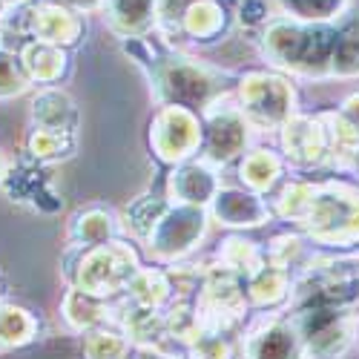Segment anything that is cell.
Masks as SVG:
<instances>
[{
	"label": "cell",
	"instance_id": "6da1fadb",
	"mask_svg": "<svg viewBox=\"0 0 359 359\" xmlns=\"http://www.w3.org/2000/svg\"><path fill=\"white\" fill-rule=\"evenodd\" d=\"M264 57L276 69L299 78H334L337 23H302L276 15L259 32Z\"/></svg>",
	"mask_w": 359,
	"mask_h": 359
},
{
	"label": "cell",
	"instance_id": "7a4b0ae2",
	"mask_svg": "<svg viewBox=\"0 0 359 359\" xmlns=\"http://www.w3.org/2000/svg\"><path fill=\"white\" fill-rule=\"evenodd\" d=\"M141 271L138 256L124 242H107L98 248H75L69 245L64 256V276L72 287H81L93 296L112 299L127 293L133 276Z\"/></svg>",
	"mask_w": 359,
	"mask_h": 359
},
{
	"label": "cell",
	"instance_id": "3957f363",
	"mask_svg": "<svg viewBox=\"0 0 359 359\" xmlns=\"http://www.w3.org/2000/svg\"><path fill=\"white\" fill-rule=\"evenodd\" d=\"M149 81H153L161 107H184L193 112H204L216 98H222V75L178 49H167Z\"/></svg>",
	"mask_w": 359,
	"mask_h": 359
},
{
	"label": "cell",
	"instance_id": "277c9868",
	"mask_svg": "<svg viewBox=\"0 0 359 359\" xmlns=\"http://www.w3.org/2000/svg\"><path fill=\"white\" fill-rule=\"evenodd\" d=\"M311 242L325 248L359 245V187L345 182L316 184V198L308 219L299 224Z\"/></svg>",
	"mask_w": 359,
	"mask_h": 359
},
{
	"label": "cell",
	"instance_id": "5b68a950",
	"mask_svg": "<svg viewBox=\"0 0 359 359\" xmlns=\"http://www.w3.org/2000/svg\"><path fill=\"white\" fill-rule=\"evenodd\" d=\"M236 104L253 130L271 133L282 130L296 115V89L279 72L253 69L238 78Z\"/></svg>",
	"mask_w": 359,
	"mask_h": 359
},
{
	"label": "cell",
	"instance_id": "8992f818",
	"mask_svg": "<svg viewBox=\"0 0 359 359\" xmlns=\"http://www.w3.org/2000/svg\"><path fill=\"white\" fill-rule=\"evenodd\" d=\"M210 227V213L204 207H187V204H172L167 213L158 219L153 233L147 236V253L161 264H175L184 256H190L207 236Z\"/></svg>",
	"mask_w": 359,
	"mask_h": 359
},
{
	"label": "cell",
	"instance_id": "52a82bcc",
	"mask_svg": "<svg viewBox=\"0 0 359 359\" xmlns=\"http://www.w3.org/2000/svg\"><path fill=\"white\" fill-rule=\"evenodd\" d=\"M9 15H15V32L26 41H43L61 49L78 46L86 32L83 12L67 6L64 0H32L20 9H9Z\"/></svg>",
	"mask_w": 359,
	"mask_h": 359
},
{
	"label": "cell",
	"instance_id": "ba28073f",
	"mask_svg": "<svg viewBox=\"0 0 359 359\" xmlns=\"http://www.w3.org/2000/svg\"><path fill=\"white\" fill-rule=\"evenodd\" d=\"M201 124H204V144L198 158H204L213 167H224L245 156L253 127L248 124L242 109H238L236 98H227V95L216 98L201 112Z\"/></svg>",
	"mask_w": 359,
	"mask_h": 359
},
{
	"label": "cell",
	"instance_id": "9c48e42d",
	"mask_svg": "<svg viewBox=\"0 0 359 359\" xmlns=\"http://www.w3.org/2000/svg\"><path fill=\"white\" fill-rule=\"evenodd\" d=\"M245 308H248V293L242 287V276H236L222 264L210 267L204 273L196 296V311H198L204 334L230 331L236 322H242Z\"/></svg>",
	"mask_w": 359,
	"mask_h": 359
},
{
	"label": "cell",
	"instance_id": "30bf717a",
	"mask_svg": "<svg viewBox=\"0 0 359 359\" xmlns=\"http://www.w3.org/2000/svg\"><path fill=\"white\" fill-rule=\"evenodd\" d=\"M204 124L201 115L184 107H161L149 124V147L164 164H184L201 156Z\"/></svg>",
	"mask_w": 359,
	"mask_h": 359
},
{
	"label": "cell",
	"instance_id": "8fae6325",
	"mask_svg": "<svg viewBox=\"0 0 359 359\" xmlns=\"http://www.w3.org/2000/svg\"><path fill=\"white\" fill-rule=\"evenodd\" d=\"M302 339L308 359H339L356 334V322L348 311H325V308H302L293 322Z\"/></svg>",
	"mask_w": 359,
	"mask_h": 359
},
{
	"label": "cell",
	"instance_id": "7c38bea8",
	"mask_svg": "<svg viewBox=\"0 0 359 359\" xmlns=\"http://www.w3.org/2000/svg\"><path fill=\"white\" fill-rule=\"evenodd\" d=\"M0 187H4L12 204L29 207V210H38V213H61L64 207L61 190L55 187L49 167L38 164L29 156H23L18 164H9V172Z\"/></svg>",
	"mask_w": 359,
	"mask_h": 359
},
{
	"label": "cell",
	"instance_id": "4fadbf2b",
	"mask_svg": "<svg viewBox=\"0 0 359 359\" xmlns=\"http://www.w3.org/2000/svg\"><path fill=\"white\" fill-rule=\"evenodd\" d=\"M279 141L285 158L299 170L319 167L331 158V138L319 115H293L279 130Z\"/></svg>",
	"mask_w": 359,
	"mask_h": 359
},
{
	"label": "cell",
	"instance_id": "5bb4252c",
	"mask_svg": "<svg viewBox=\"0 0 359 359\" xmlns=\"http://www.w3.org/2000/svg\"><path fill=\"white\" fill-rule=\"evenodd\" d=\"M222 190V175L219 167L207 164L204 158H193L172 167L167 178V196L172 204H187V207H210L213 198Z\"/></svg>",
	"mask_w": 359,
	"mask_h": 359
},
{
	"label": "cell",
	"instance_id": "9a60e30c",
	"mask_svg": "<svg viewBox=\"0 0 359 359\" xmlns=\"http://www.w3.org/2000/svg\"><path fill=\"white\" fill-rule=\"evenodd\" d=\"M222 227H262L264 222H271L273 210L259 193L248 190V187H222L219 196L213 198V204L207 207Z\"/></svg>",
	"mask_w": 359,
	"mask_h": 359
},
{
	"label": "cell",
	"instance_id": "2e32d148",
	"mask_svg": "<svg viewBox=\"0 0 359 359\" xmlns=\"http://www.w3.org/2000/svg\"><path fill=\"white\" fill-rule=\"evenodd\" d=\"M233 23V9L224 0H193L178 20V41L210 46L230 32Z\"/></svg>",
	"mask_w": 359,
	"mask_h": 359
},
{
	"label": "cell",
	"instance_id": "e0dca14e",
	"mask_svg": "<svg viewBox=\"0 0 359 359\" xmlns=\"http://www.w3.org/2000/svg\"><path fill=\"white\" fill-rule=\"evenodd\" d=\"M101 9L107 26L121 41L153 35L158 26V0H104Z\"/></svg>",
	"mask_w": 359,
	"mask_h": 359
},
{
	"label": "cell",
	"instance_id": "ac0fdd59",
	"mask_svg": "<svg viewBox=\"0 0 359 359\" xmlns=\"http://www.w3.org/2000/svg\"><path fill=\"white\" fill-rule=\"evenodd\" d=\"M78 121H81L78 107L64 89L46 86L35 95V101H32V127L78 135Z\"/></svg>",
	"mask_w": 359,
	"mask_h": 359
},
{
	"label": "cell",
	"instance_id": "d6986e66",
	"mask_svg": "<svg viewBox=\"0 0 359 359\" xmlns=\"http://www.w3.org/2000/svg\"><path fill=\"white\" fill-rule=\"evenodd\" d=\"M299 345H302V339H299L296 327L290 322L273 319L250 334L245 353L248 359H296Z\"/></svg>",
	"mask_w": 359,
	"mask_h": 359
},
{
	"label": "cell",
	"instance_id": "ffe728a7",
	"mask_svg": "<svg viewBox=\"0 0 359 359\" xmlns=\"http://www.w3.org/2000/svg\"><path fill=\"white\" fill-rule=\"evenodd\" d=\"M20 61H23V69L29 75L32 83H57L67 69H69V55L67 49L55 46V43H43V41H23L20 46Z\"/></svg>",
	"mask_w": 359,
	"mask_h": 359
},
{
	"label": "cell",
	"instance_id": "44dd1931",
	"mask_svg": "<svg viewBox=\"0 0 359 359\" xmlns=\"http://www.w3.org/2000/svg\"><path fill=\"white\" fill-rule=\"evenodd\" d=\"M61 313H64V319H67V325L72 327V331L93 334V331H98V327H104L109 322L112 308L101 296H93V293H86L81 287H69L64 302H61Z\"/></svg>",
	"mask_w": 359,
	"mask_h": 359
},
{
	"label": "cell",
	"instance_id": "7402d4cb",
	"mask_svg": "<svg viewBox=\"0 0 359 359\" xmlns=\"http://www.w3.org/2000/svg\"><path fill=\"white\" fill-rule=\"evenodd\" d=\"M285 172V161L273 153V149H250V153L242 156L238 161V178L242 184L259 196L264 193H273L276 184H282V175Z\"/></svg>",
	"mask_w": 359,
	"mask_h": 359
},
{
	"label": "cell",
	"instance_id": "603a6c76",
	"mask_svg": "<svg viewBox=\"0 0 359 359\" xmlns=\"http://www.w3.org/2000/svg\"><path fill=\"white\" fill-rule=\"evenodd\" d=\"M118 230H121V219L115 213L104 210V207H89V210L78 213L69 224V245L75 248H98L107 242H115Z\"/></svg>",
	"mask_w": 359,
	"mask_h": 359
},
{
	"label": "cell",
	"instance_id": "cb8c5ba5",
	"mask_svg": "<svg viewBox=\"0 0 359 359\" xmlns=\"http://www.w3.org/2000/svg\"><path fill=\"white\" fill-rule=\"evenodd\" d=\"M334 78L359 75V6H351L337 20V46H334Z\"/></svg>",
	"mask_w": 359,
	"mask_h": 359
},
{
	"label": "cell",
	"instance_id": "d4e9b609",
	"mask_svg": "<svg viewBox=\"0 0 359 359\" xmlns=\"http://www.w3.org/2000/svg\"><path fill=\"white\" fill-rule=\"evenodd\" d=\"M121 325H124V337L135 345H149L158 348L161 337H167V313L153 311V308H141L135 302H127L121 308Z\"/></svg>",
	"mask_w": 359,
	"mask_h": 359
},
{
	"label": "cell",
	"instance_id": "484cf974",
	"mask_svg": "<svg viewBox=\"0 0 359 359\" xmlns=\"http://www.w3.org/2000/svg\"><path fill=\"white\" fill-rule=\"evenodd\" d=\"M290 290H293L290 273L279 271V267H273V264L259 267L253 276H248V285H245L248 302L256 305V308H276V305H282L285 299L290 296Z\"/></svg>",
	"mask_w": 359,
	"mask_h": 359
},
{
	"label": "cell",
	"instance_id": "4316f807",
	"mask_svg": "<svg viewBox=\"0 0 359 359\" xmlns=\"http://www.w3.org/2000/svg\"><path fill=\"white\" fill-rule=\"evenodd\" d=\"M127 296H130V302H135V305H141V308L161 311L175 293H172V285H170L167 271H156V267H141V271L133 276L130 287H127Z\"/></svg>",
	"mask_w": 359,
	"mask_h": 359
},
{
	"label": "cell",
	"instance_id": "83f0119b",
	"mask_svg": "<svg viewBox=\"0 0 359 359\" xmlns=\"http://www.w3.org/2000/svg\"><path fill=\"white\" fill-rule=\"evenodd\" d=\"M219 264L227 267V271H233L236 276L248 279L259 271V267L267 264V259H264V250L256 242H250V238L227 236L222 242V248H219Z\"/></svg>",
	"mask_w": 359,
	"mask_h": 359
},
{
	"label": "cell",
	"instance_id": "f1b7e54d",
	"mask_svg": "<svg viewBox=\"0 0 359 359\" xmlns=\"http://www.w3.org/2000/svg\"><path fill=\"white\" fill-rule=\"evenodd\" d=\"M282 18L302 23H337L348 9L351 0H273Z\"/></svg>",
	"mask_w": 359,
	"mask_h": 359
},
{
	"label": "cell",
	"instance_id": "f546056e",
	"mask_svg": "<svg viewBox=\"0 0 359 359\" xmlns=\"http://www.w3.org/2000/svg\"><path fill=\"white\" fill-rule=\"evenodd\" d=\"M75 138L78 135H69V133H52V130L32 127V133H29V138H26V156L35 158L43 167H52L57 161L72 158Z\"/></svg>",
	"mask_w": 359,
	"mask_h": 359
},
{
	"label": "cell",
	"instance_id": "4dcf8cb0",
	"mask_svg": "<svg viewBox=\"0 0 359 359\" xmlns=\"http://www.w3.org/2000/svg\"><path fill=\"white\" fill-rule=\"evenodd\" d=\"M316 198V184L313 182H299V178H293V182H282L276 198H273V207L271 210L285 219V222H296L302 224L311 213V204Z\"/></svg>",
	"mask_w": 359,
	"mask_h": 359
},
{
	"label": "cell",
	"instance_id": "1f68e13d",
	"mask_svg": "<svg viewBox=\"0 0 359 359\" xmlns=\"http://www.w3.org/2000/svg\"><path fill=\"white\" fill-rule=\"evenodd\" d=\"M38 337V319L12 302H0V348H18Z\"/></svg>",
	"mask_w": 359,
	"mask_h": 359
},
{
	"label": "cell",
	"instance_id": "d6a6232c",
	"mask_svg": "<svg viewBox=\"0 0 359 359\" xmlns=\"http://www.w3.org/2000/svg\"><path fill=\"white\" fill-rule=\"evenodd\" d=\"M167 207H170V198H158V196H138L127 210L121 216V227L141 238V242H147V236L153 233V227L158 224V219L167 213Z\"/></svg>",
	"mask_w": 359,
	"mask_h": 359
},
{
	"label": "cell",
	"instance_id": "836d02e7",
	"mask_svg": "<svg viewBox=\"0 0 359 359\" xmlns=\"http://www.w3.org/2000/svg\"><path fill=\"white\" fill-rule=\"evenodd\" d=\"M264 259H267V264L290 273L293 267H302L311 262L308 259V242L302 236H276L271 242V248L264 250Z\"/></svg>",
	"mask_w": 359,
	"mask_h": 359
},
{
	"label": "cell",
	"instance_id": "e575fe53",
	"mask_svg": "<svg viewBox=\"0 0 359 359\" xmlns=\"http://www.w3.org/2000/svg\"><path fill=\"white\" fill-rule=\"evenodd\" d=\"M83 353H86V359H130L133 345L127 337L112 334L107 327H98V331L86 334Z\"/></svg>",
	"mask_w": 359,
	"mask_h": 359
},
{
	"label": "cell",
	"instance_id": "d590c367",
	"mask_svg": "<svg viewBox=\"0 0 359 359\" xmlns=\"http://www.w3.org/2000/svg\"><path fill=\"white\" fill-rule=\"evenodd\" d=\"M29 83L32 81H29V75L23 69L20 55L0 46V101L23 95L29 89Z\"/></svg>",
	"mask_w": 359,
	"mask_h": 359
},
{
	"label": "cell",
	"instance_id": "8d00e7d4",
	"mask_svg": "<svg viewBox=\"0 0 359 359\" xmlns=\"http://www.w3.org/2000/svg\"><path fill=\"white\" fill-rule=\"evenodd\" d=\"M273 15V4L271 0H236L233 6V20L236 26L250 29V32H262V29L271 23Z\"/></svg>",
	"mask_w": 359,
	"mask_h": 359
},
{
	"label": "cell",
	"instance_id": "74e56055",
	"mask_svg": "<svg viewBox=\"0 0 359 359\" xmlns=\"http://www.w3.org/2000/svg\"><path fill=\"white\" fill-rule=\"evenodd\" d=\"M190 351L193 359H236V351L224 339V334H204Z\"/></svg>",
	"mask_w": 359,
	"mask_h": 359
},
{
	"label": "cell",
	"instance_id": "f35d334b",
	"mask_svg": "<svg viewBox=\"0 0 359 359\" xmlns=\"http://www.w3.org/2000/svg\"><path fill=\"white\" fill-rule=\"evenodd\" d=\"M348 121L359 130V95H351V98H345V104H342V109H339Z\"/></svg>",
	"mask_w": 359,
	"mask_h": 359
},
{
	"label": "cell",
	"instance_id": "ab89813d",
	"mask_svg": "<svg viewBox=\"0 0 359 359\" xmlns=\"http://www.w3.org/2000/svg\"><path fill=\"white\" fill-rule=\"evenodd\" d=\"M64 4L78 9V12H95V9L104 6V0H64Z\"/></svg>",
	"mask_w": 359,
	"mask_h": 359
},
{
	"label": "cell",
	"instance_id": "60d3db41",
	"mask_svg": "<svg viewBox=\"0 0 359 359\" xmlns=\"http://www.w3.org/2000/svg\"><path fill=\"white\" fill-rule=\"evenodd\" d=\"M26 4H32V0H0V6H4L6 12H9V9H20V6H26Z\"/></svg>",
	"mask_w": 359,
	"mask_h": 359
},
{
	"label": "cell",
	"instance_id": "b9f144b4",
	"mask_svg": "<svg viewBox=\"0 0 359 359\" xmlns=\"http://www.w3.org/2000/svg\"><path fill=\"white\" fill-rule=\"evenodd\" d=\"M6 172H9V161L4 158V153H0V184H4V178H6Z\"/></svg>",
	"mask_w": 359,
	"mask_h": 359
},
{
	"label": "cell",
	"instance_id": "7bdbcfd3",
	"mask_svg": "<svg viewBox=\"0 0 359 359\" xmlns=\"http://www.w3.org/2000/svg\"><path fill=\"white\" fill-rule=\"evenodd\" d=\"M4 12H6V9L0 6V38H4Z\"/></svg>",
	"mask_w": 359,
	"mask_h": 359
},
{
	"label": "cell",
	"instance_id": "ee69618b",
	"mask_svg": "<svg viewBox=\"0 0 359 359\" xmlns=\"http://www.w3.org/2000/svg\"><path fill=\"white\" fill-rule=\"evenodd\" d=\"M0 296H4V282H0Z\"/></svg>",
	"mask_w": 359,
	"mask_h": 359
}]
</instances>
